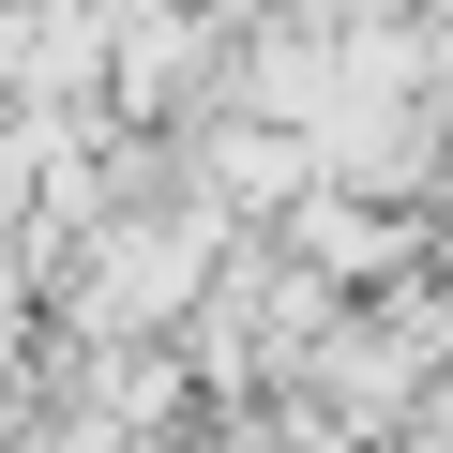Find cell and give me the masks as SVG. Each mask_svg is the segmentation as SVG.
<instances>
[{
  "instance_id": "1",
  "label": "cell",
  "mask_w": 453,
  "mask_h": 453,
  "mask_svg": "<svg viewBox=\"0 0 453 453\" xmlns=\"http://www.w3.org/2000/svg\"><path fill=\"white\" fill-rule=\"evenodd\" d=\"M226 257H242V211H211L196 181H136V196H106V211L76 226L61 333H181Z\"/></svg>"
}]
</instances>
